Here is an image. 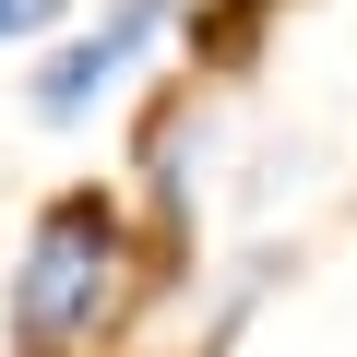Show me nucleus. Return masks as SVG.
Wrapping results in <instances>:
<instances>
[{
    "mask_svg": "<svg viewBox=\"0 0 357 357\" xmlns=\"http://www.w3.org/2000/svg\"><path fill=\"white\" fill-rule=\"evenodd\" d=\"M178 13H191V0H119L107 24L48 36V48H36V72H24V119H36V131H84V119H96V107L143 72V48H155Z\"/></svg>",
    "mask_w": 357,
    "mask_h": 357,
    "instance_id": "nucleus-2",
    "label": "nucleus"
},
{
    "mask_svg": "<svg viewBox=\"0 0 357 357\" xmlns=\"http://www.w3.org/2000/svg\"><path fill=\"white\" fill-rule=\"evenodd\" d=\"M72 24V0H0V48H48Z\"/></svg>",
    "mask_w": 357,
    "mask_h": 357,
    "instance_id": "nucleus-3",
    "label": "nucleus"
},
{
    "mask_svg": "<svg viewBox=\"0 0 357 357\" xmlns=\"http://www.w3.org/2000/svg\"><path fill=\"white\" fill-rule=\"evenodd\" d=\"M131 203L119 191H60L13 262V357H84L131 321Z\"/></svg>",
    "mask_w": 357,
    "mask_h": 357,
    "instance_id": "nucleus-1",
    "label": "nucleus"
}]
</instances>
